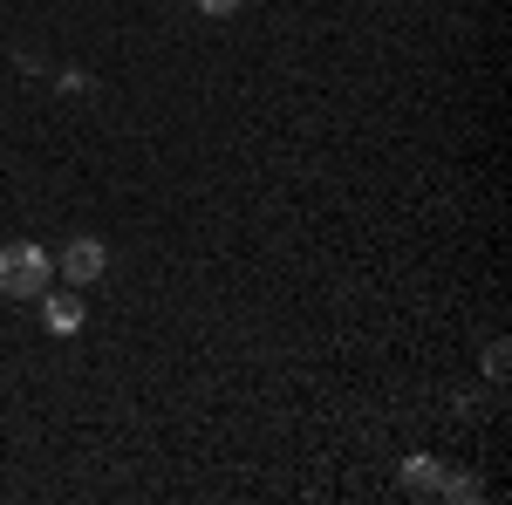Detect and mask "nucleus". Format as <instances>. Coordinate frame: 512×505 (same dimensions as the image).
Masks as SVG:
<instances>
[{"instance_id":"f257e3e1","label":"nucleus","mask_w":512,"mask_h":505,"mask_svg":"<svg viewBox=\"0 0 512 505\" xmlns=\"http://www.w3.org/2000/svg\"><path fill=\"white\" fill-rule=\"evenodd\" d=\"M48 253H41L35 239H14V246H0V294L7 301H35L41 287H48Z\"/></svg>"},{"instance_id":"f03ea898","label":"nucleus","mask_w":512,"mask_h":505,"mask_svg":"<svg viewBox=\"0 0 512 505\" xmlns=\"http://www.w3.org/2000/svg\"><path fill=\"white\" fill-rule=\"evenodd\" d=\"M110 267V253H103V239H69V253H62V273L76 280V287H96Z\"/></svg>"},{"instance_id":"7ed1b4c3","label":"nucleus","mask_w":512,"mask_h":505,"mask_svg":"<svg viewBox=\"0 0 512 505\" xmlns=\"http://www.w3.org/2000/svg\"><path fill=\"white\" fill-rule=\"evenodd\" d=\"M48 328H55V335H76L82 328V301L76 294H48Z\"/></svg>"},{"instance_id":"20e7f679","label":"nucleus","mask_w":512,"mask_h":505,"mask_svg":"<svg viewBox=\"0 0 512 505\" xmlns=\"http://www.w3.org/2000/svg\"><path fill=\"white\" fill-rule=\"evenodd\" d=\"M403 485H410V492H437V485H444L437 458H403Z\"/></svg>"},{"instance_id":"39448f33","label":"nucleus","mask_w":512,"mask_h":505,"mask_svg":"<svg viewBox=\"0 0 512 505\" xmlns=\"http://www.w3.org/2000/svg\"><path fill=\"white\" fill-rule=\"evenodd\" d=\"M437 499H458V505H465V499H485V485H478V478H444V485H437Z\"/></svg>"},{"instance_id":"423d86ee","label":"nucleus","mask_w":512,"mask_h":505,"mask_svg":"<svg viewBox=\"0 0 512 505\" xmlns=\"http://www.w3.org/2000/svg\"><path fill=\"white\" fill-rule=\"evenodd\" d=\"M198 7H205V14H233L239 0H198Z\"/></svg>"}]
</instances>
